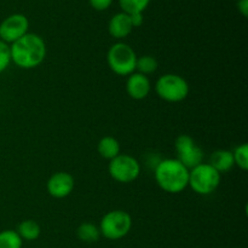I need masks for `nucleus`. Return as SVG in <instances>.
<instances>
[{
    "label": "nucleus",
    "instance_id": "1",
    "mask_svg": "<svg viewBox=\"0 0 248 248\" xmlns=\"http://www.w3.org/2000/svg\"><path fill=\"white\" fill-rule=\"evenodd\" d=\"M11 61L22 69H33L45 61L46 44L40 35L27 33L11 44Z\"/></svg>",
    "mask_w": 248,
    "mask_h": 248
},
{
    "label": "nucleus",
    "instance_id": "2",
    "mask_svg": "<svg viewBox=\"0 0 248 248\" xmlns=\"http://www.w3.org/2000/svg\"><path fill=\"white\" fill-rule=\"evenodd\" d=\"M189 172L179 160L165 159L155 167V181L166 193L179 194L189 186Z\"/></svg>",
    "mask_w": 248,
    "mask_h": 248
},
{
    "label": "nucleus",
    "instance_id": "3",
    "mask_svg": "<svg viewBox=\"0 0 248 248\" xmlns=\"http://www.w3.org/2000/svg\"><path fill=\"white\" fill-rule=\"evenodd\" d=\"M107 62L109 68L120 77H128L135 73L137 64V55L130 45L125 43H116L110 46L107 53Z\"/></svg>",
    "mask_w": 248,
    "mask_h": 248
},
{
    "label": "nucleus",
    "instance_id": "4",
    "mask_svg": "<svg viewBox=\"0 0 248 248\" xmlns=\"http://www.w3.org/2000/svg\"><path fill=\"white\" fill-rule=\"evenodd\" d=\"M157 96L170 103H178L189 96L190 87L183 77L177 74H164L155 84Z\"/></svg>",
    "mask_w": 248,
    "mask_h": 248
},
{
    "label": "nucleus",
    "instance_id": "5",
    "mask_svg": "<svg viewBox=\"0 0 248 248\" xmlns=\"http://www.w3.org/2000/svg\"><path fill=\"white\" fill-rule=\"evenodd\" d=\"M98 228L103 237L111 240V241H116V240L125 237L131 232L132 217L130 216V213L125 212V211H110L103 216Z\"/></svg>",
    "mask_w": 248,
    "mask_h": 248
},
{
    "label": "nucleus",
    "instance_id": "6",
    "mask_svg": "<svg viewBox=\"0 0 248 248\" xmlns=\"http://www.w3.org/2000/svg\"><path fill=\"white\" fill-rule=\"evenodd\" d=\"M220 184V173L210 164H200L189 172V186L199 195L215 193Z\"/></svg>",
    "mask_w": 248,
    "mask_h": 248
},
{
    "label": "nucleus",
    "instance_id": "7",
    "mask_svg": "<svg viewBox=\"0 0 248 248\" xmlns=\"http://www.w3.org/2000/svg\"><path fill=\"white\" fill-rule=\"evenodd\" d=\"M109 174L119 183H132L140 177V164L136 157L127 154H120L110 160L108 167Z\"/></svg>",
    "mask_w": 248,
    "mask_h": 248
},
{
    "label": "nucleus",
    "instance_id": "8",
    "mask_svg": "<svg viewBox=\"0 0 248 248\" xmlns=\"http://www.w3.org/2000/svg\"><path fill=\"white\" fill-rule=\"evenodd\" d=\"M177 153V160L182 162L190 171L203 161V152L195 144L193 138L188 135H181L174 143Z\"/></svg>",
    "mask_w": 248,
    "mask_h": 248
},
{
    "label": "nucleus",
    "instance_id": "9",
    "mask_svg": "<svg viewBox=\"0 0 248 248\" xmlns=\"http://www.w3.org/2000/svg\"><path fill=\"white\" fill-rule=\"evenodd\" d=\"M29 31V21L24 15L14 14L0 23V40L12 44L26 35Z\"/></svg>",
    "mask_w": 248,
    "mask_h": 248
},
{
    "label": "nucleus",
    "instance_id": "10",
    "mask_svg": "<svg viewBox=\"0 0 248 248\" xmlns=\"http://www.w3.org/2000/svg\"><path fill=\"white\" fill-rule=\"evenodd\" d=\"M74 177L68 172H56L48 178L47 193L55 199H64L74 190Z\"/></svg>",
    "mask_w": 248,
    "mask_h": 248
},
{
    "label": "nucleus",
    "instance_id": "11",
    "mask_svg": "<svg viewBox=\"0 0 248 248\" xmlns=\"http://www.w3.org/2000/svg\"><path fill=\"white\" fill-rule=\"evenodd\" d=\"M150 90H152V84L147 75H143L140 73H132L128 75V79L126 81V91L131 98L136 101H142L149 96Z\"/></svg>",
    "mask_w": 248,
    "mask_h": 248
},
{
    "label": "nucleus",
    "instance_id": "12",
    "mask_svg": "<svg viewBox=\"0 0 248 248\" xmlns=\"http://www.w3.org/2000/svg\"><path fill=\"white\" fill-rule=\"evenodd\" d=\"M133 27L131 23L130 16L125 12H119L114 15L108 24V31L113 38L124 39L128 36L132 31Z\"/></svg>",
    "mask_w": 248,
    "mask_h": 248
},
{
    "label": "nucleus",
    "instance_id": "13",
    "mask_svg": "<svg viewBox=\"0 0 248 248\" xmlns=\"http://www.w3.org/2000/svg\"><path fill=\"white\" fill-rule=\"evenodd\" d=\"M210 165L213 169L217 170L219 173H224V172L230 171V170L235 166L232 152L225 149L216 150V152H213V154L211 155Z\"/></svg>",
    "mask_w": 248,
    "mask_h": 248
},
{
    "label": "nucleus",
    "instance_id": "14",
    "mask_svg": "<svg viewBox=\"0 0 248 248\" xmlns=\"http://www.w3.org/2000/svg\"><path fill=\"white\" fill-rule=\"evenodd\" d=\"M97 150L102 157L107 160H113L114 157L120 155V143L116 138L111 137V136H106L98 142Z\"/></svg>",
    "mask_w": 248,
    "mask_h": 248
},
{
    "label": "nucleus",
    "instance_id": "15",
    "mask_svg": "<svg viewBox=\"0 0 248 248\" xmlns=\"http://www.w3.org/2000/svg\"><path fill=\"white\" fill-rule=\"evenodd\" d=\"M17 232L21 236L22 240L26 241H35L39 239L41 234V228L38 224V222L33 219L23 220L17 228Z\"/></svg>",
    "mask_w": 248,
    "mask_h": 248
},
{
    "label": "nucleus",
    "instance_id": "16",
    "mask_svg": "<svg viewBox=\"0 0 248 248\" xmlns=\"http://www.w3.org/2000/svg\"><path fill=\"white\" fill-rule=\"evenodd\" d=\"M77 236L80 241L86 242V244H93L99 240L101 232H99V228L93 223L86 222L79 225V228L77 229Z\"/></svg>",
    "mask_w": 248,
    "mask_h": 248
},
{
    "label": "nucleus",
    "instance_id": "17",
    "mask_svg": "<svg viewBox=\"0 0 248 248\" xmlns=\"http://www.w3.org/2000/svg\"><path fill=\"white\" fill-rule=\"evenodd\" d=\"M23 240L16 230H2L0 232V248H22Z\"/></svg>",
    "mask_w": 248,
    "mask_h": 248
},
{
    "label": "nucleus",
    "instance_id": "18",
    "mask_svg": "<svg viewBox=\"0 0 248 248\" xmlns=\"http://www.w3.org/2000/svg\"><path fill=\"white\" fill-rule=\"evenodd\" d=\"M150 4V0H119L123 12L127 15L143 14Z\"/></svg>",
    "mask_w": 248,
    "mask_h": 248
},
{
    "label": "nucleus",
    "instance_id": "19",
    "mask_svg": "<svg viewBox=\"0 0 248 248\" xmlns=\"http://www.w3.org/2000/svg\"><path fill=\"white\" fill-rule=\"evenodd\" d=\"M159 62L154 56L144 55L142 57H137V64H136V70L143 75L153 74L157 70Z\"/></svg>",
    "mask_w": 248,
    "mask_h": 248
},
{
    "label": "nucleus",
    "instance_id": "20",
    "mask_svg": "<svg viewBox=\"0 0 248 248\" xmlns=\"http://www.w3.org/2000/svg\"><path fill=\"white\" fill-rule=\"evenodd\" d=\"M234 156L235 165L240 167L242 171H247L248 170V145L246 143H242L241 145L236 148L232 153Z\"/></svg>",
    "mask_w": 248,
    "mask_h": 248
},
{
    "label": "nucleus",
    "instance_id": "21",
    "mask_svg": "<svg viewBox=\"0 0 248 248\" xmlns=\"http://www.w3.org/2000/svg\"><path fill=\"white\" fill-rule=\"evenodd\" d=\"M11 50L9 44L0 40V74L9 68L11 63Z\"/></svg>",
    "mask_w": 248,
    "mask_h": 248
},
{
    "label": "nucleus",
    "instance_id": "22",
    "mask_svg": "<svg viewBox=\"0 0 248 248\" xmlns=\"http://www.w3.org/2000/svg\"><path fill=\"white\" fill-rule=\"evenodd\" d=\"M89 2L92 9L97 10V11H104L110 7L113 0H89Z\"/></svg>",
    "mask_w": 248,
    "mask_h": 248
},
{
    "label": "nucleus",
    "instance_id": "23",
    "mask_svg": "<svg viewBox=\"0 0 248 248\" xmlns=\"http://www.w3.org/2000/svg\"><path fill=\"white\" fill-rule=\"evenodd\" d=\"M131 19V23H132L133 28H137V27H140L143 24V21H144V17H143V14H133L128 15Z\"/></svg>",
    "mask_w": 248,
    "mask_h": 248
},
{
    "label": "nucleus",
    "instance_id": "24",
    "mask_svg": "<svg viewBox=\"0 0 248 248\" xmlns=\"http://www.w3.org/2000/svg\"><path fill=\"white\" fill-rule=\"evenodd\" d=\"M237 9L244 17L248 16V0H239L237 1Z\"/></svg>",
    "mask_w": 248,
    "mask_h": 248
}]
</instances>
